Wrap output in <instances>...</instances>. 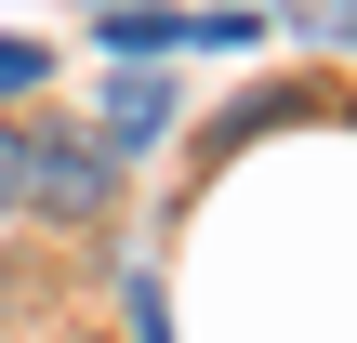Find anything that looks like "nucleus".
<instances>
[{"mask_svg":"<svg viewBox=\"0 0 357 343\" xmlns=\"http://www.w3.org/2000/svg\"><path fill=\"white\" fill-rule=\"evenodd\" d=\"M106 198H119V159H106V145H79V132H26V212L93 225Z\"/></svg>","mask_w":357,"mask_h":343,"instance_id":"f257e3e1","label":"nucleus"},{"mask_svg":"<svg viewBox=\"0 0 357 343\" xmlns=\"http://www.w3.org/2000/svg\"><path fill=\"white\" fill-rule=\"evenodd\" d=\"M40 79H53V66H40V40H0V106H26Z\"/></svg>","mask_w":357,"mask_h":343,"instance_id":"7ed1b4c3","label":"nucleus"},{"mask_svg":"<svg viewBox=\"0 0 357 343\" xmlns=\"http://www.w3.org/2000/svg\"><path fill=\"white\" fill-rule=\"evenodd\" d=\"M0 212H26V132L0 119Z\"/></svg>","mask_w":357,"mask_h":343,"instance_id":"20e7f679","label":"nucleus"},{"mask_svg":"<svg viewBox=\"0 0 357 343\" xmlns=\"http://www.w3.org/2000/svg\"><path fill=\"white\" fill-rule=\"evenodd\" d=\"M172 132V79H119L106 93V145H159Z\"/></svg>","mask_w":357,"mask_h":343,"instance_id":"f03ea898","label":"nucleus"}]
</instances>
